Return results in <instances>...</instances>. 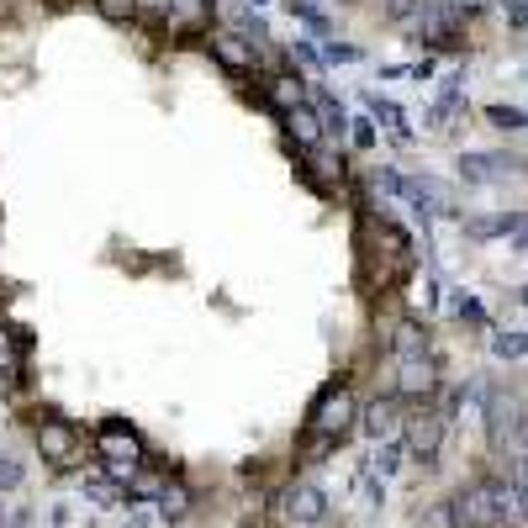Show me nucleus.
Instances as JSON below:
<instances>
[{"mask_svg":"<svg viewBox=\"0 0 528 528\" xmlns=\"http://www.w3.org/2000/svg\"><path fill=\"white\" fill-rule=\"evenodd\" d=\"M455 502L460 528H497L507 518H523V470H513V486L502 481H476L470 492L449 497Z\"/></svg>","mask_w":528,"mask_h":528,"instance_id":"obj_1","label":"nucleus"},{"mask_svg":"<svg viewBox=\"0 0 528 528\" xmlns=\"http://www.w3.org/2000/svg\"><path fill=\"white\" fill-rule=\"evenodd\" d=\"M354 423H360V407H354L349 386H328L323 396H317V407H312V433H317L323 444L349 439Z\"/></svg>","mask_w":528,"mask_h":528,"instance_id":"obj_2","label":"nucleus"},{"mask_svg":"<svg viewBox=\"0 0 528 528\" xmlns=\"http://www.w3.org/2000/svg\"><path fill=\"white\" fill-rule=\"evenodd\" d=\"M101 455H106L111 481H132V476H138V439H132L122 423H106L101 428Z\"/></svg>","mask_w":528,"mask_h":528,"instance_id":"obj_3","label":"nucleus"},{"mask_svg":"<svg viewBox=\"0 0 528 528\" xmlns=\"http://www.w3.org/2000/svg\"><path fill=\"white\" fill-rule=\"evenodd\" d=\"M439 449H444V418L439 412H418V418L407 423V433H402V455H412V460H439Z\"/></svg>","mask_w":528,"mask_h":528,"instance_id":"obj_4","label":"nucleus"},{"mask_svg":"<svg viewBox=\"0 0 528 528\" xmlns=\"http://www.w3.org/2000/svg\"><path fill=\"white\" fill-rule=\"evenodd\" d=\"M37 449L48 455V465H74V455H80V433H74L69 418H43L37 423Z\"/></svg>","mask_w":528,"mask_h":528,"instance_id":"obj_5","label":"nucleus"},{"mask_svg":"<svg viewBox=\"0 0 528 528\" xmlns=\"http://www.w3.org/2000/svg\"><path fill=\"white\" fill-rule=\"evenodd\" d=\"M396 391L402 396H433L439 391V370H433L428 354H407V360L396 365Z\"/></svg>","mask_w":528,"mask_h":528,"instance_id":"obj_6","label":"nucleus"},{"mask_svg":"<svg viewBox=\"0 0 528 528\" xmlns=\"http://www.w3.org/2000/svg\"><path fill=\"white\" fill-rule=\"evenodd\" d=\"M286 518L291 523H323L328 518V492L323 486H312V481H301L286 492Z\"/></svg>","mask_w":528,"mask_h":528,"instance_id":"obj_7","label":"nucleus"},{"mask_svg":"<svg viewBox=\"0 0 528 528\" xmlns=\"http://www.w3.org/2000/svg\"><path fill=\"white\" fill-rule=\"evenodd\" d=\"M354 428H365V439H370V444H386L391 433L402 428V412H396L391 396H375V402L360 412V423H354Z\"/></svg>","mask_w":528,"mask_h":528,"instance_id":"obj_8","label":"nucleus"},{"mask_svg":"<svg viewBox=\"0 0 528 528\" xmlns=\"http://www.w3.org/2000/svg\"><path fill=\"white\" fill-rule=\"evenodd\" d=\"M455 32H460V11H455V6L433 0V6L418 11V37H428V43H449Z\"/></svg>","mask_w":528,"mask_h":528,"instance_id":"obj_9","label":"nucleus"},{"mask_svg":"<svg viewBox=\"0 0 528 528\" xmlns=\"http://www.w3.org/2000/svg\"><path fill=\"white\" fill-rule=\"evenodd\" d=\"M518 159H502V154H470L465 164H460V175L470 180V185H481V180H502V175H518Z\"/></svg>","mask_w":528,"mask_h":528,"instance_id":"obj_10","label":"nucleus"},{"mask_svg":"<svg viewBox=\"0 0 528 528\" xmlns=\"http://www.w3.org/2000/svg\"><path fill=\"white\" fill-rule=\"evenodd\" d=\"M507 433H513V439H523L518 396H513V402H507V396H497V402H492V444H497V449H507Z\"/></svg>","mask_w":528,"mask_h":528,"instance_id":"obj_11","label":"nucleus"},{"mask_svg":"<svg viewBox=\"0 0 528 528\" xmlns=\"http://www.w3.org/2000/svg\"><path fill=\"white\" fill-rule=\"evenodd\" d=\"M212 53H217V59L222 64H228V69H254V48L249 43H243V37L238 32H212Z\"/></svg>","mask_w":528,"mask_h":528,"instance_id":"obj_12","label":"nucleus"},{"mask_svg":"<svg viewBox=\"0 0 528 528\" xmlns=\"http://www.w3.org/2000/svg\"><path fill=\"white\" fill-rule=\"evenodd\" d=\"M22 354H27V333L0 323V375H16V370H22Z\"/></svg>","mask_w":528,"mask_h":528,"instance_id":"obj_13","label":"nucleus"},{"mask_svg":"<svg viewBox=\"0 0 528 528\" xmlns=\"http://www.w3.org/2000/svg\"><path fill=\"white\" fill-rule=\"evenodd\" d=\"M169 16L180 27H206L212 22V0H169Z\"/></svg>","mask_w":528,"mask_h":528,"instance_id":"obj_14","label":"nucleus"},{"mask_svg":"<svg viewBox=\"0 0 528 528\" xmlns=\"http://www.w3.org/2000/svg\"><path fill=\"white\" fill-rule=\"evenodd\" d=\"M391 344H396V354H402V360H407V354H428V328H423V323H402Z\"/></svg>","mask_w":528,"mask_h":528,"instance_id":"obj_15","label":"nucleus"},{"mask_svg":"<svg viewBox=\"0 0 528 528\" xmlns=\"http://www.w3.org/2000/svg\"><path fill=\"white\" fill-rule=\"evenodd\" d=\"M507 228L518 233V228H523V217L513 212V217H476V222H465V233H470V238H497V233H507Z\"/></svg>","mask_w":528,"mask_h":528,"instance_id":"obj_16","label":"nucleus"},{"mask_svg":"<svg viewBox=\"0 0 528 528\" xmlns=\"http://www.w3.org/2000/svg\"><path fill=\"white\" fill-rule=\"evenodd\" d=\"M286 127L296 132V138H301V143H317V138H323V127H317V117H312V106H291V111H286Z\"/></svg>","mask_w":528,"mask_h":528,"instance_id":"obj_17","label":"nucleus"},{"mask_svg":"<svg viewBox=\"0 0 528 528\" xmlns=\"http://www.w3.org/2000/svg\"><path fill=\"white\" fill-rule=\"evenodd\" d=\"M185 507H191V492L185 486H159V513L175 523V518H185Z\"/></svg>","mask_w":528,"mask_h":528,"instance_id":"obj_18","label":"nucleus"},{"mask_svg":"<svg viewBox=\"0 0 528 528\" xmlns=\"http://www.w3.org/2000/svg\"><path fill=\"white\" fill-rule=\"evenodd\" d=\"M418 528H460V518H455V502H433V507H423V518H418Z\"/></svg>","mask_w":528,"mask_h":528,"instance_id":"obj_19","label":"nucleus"},{"mask_svg":"<svg viewBox=\"0 0 528 528\" xmlns=\"http://www.w3.org/2000/svg\"><path fill=\"white\" fill-rule=\"evenodd\" d=\"M370 465H375V476H381V481H386V476H391V470H396V465H402V444H391V439H386V444H375V460H370Z\"/></svg>","mask_w":528,"mask_h":528,"instance_id":"obj_20","label":"nucleus"},{"mask_svg":"<svg viewBox=\"0 0 528 528\" xmlns=\"http://www.w3.org/2000/svg\"><path fill=\"white\" fill-rule=\"evenodd\" d=\"M492 354L497 360H523V333H492Z\"/></svg>","mask_w":528,"mask_h":528,"instance_id":"obj_21","label":"nucleus"},{"mask_svg":"<svg viewBox=\"0 0 528 528\" xmlns=\"http://www.w3.org/2000/svg\"><path fill=\"white\" fill-rule=\"evenodd\" d=\"M370 111H375V117H381L391 132H396V138H407V127H402V111H396L391 101H381V96H370Z\"/></svg>","mask_w":528,"mask_h":528,"instance_id":"obj_22","label":"nucleus"},{"mask_svg":"<svg viewBox=\"0 0 528 528\" xmlns=\"http://www.w3.org/2000/svg\"><path fill=\"white\" fill-rule=\"evenodd\" d=\"M22 460H11V455H0V492H16V486H22Z\"/></svg>","mask_w":528,"mask_h":528,"instance_id":"obj_23","label":"nucleus"},{"mask_svg":"<svg viewBox=\"0 0 528 528\" xmlns=\"http://www.w3.org/2000/svg\"><path fill=\"white\" fill-rule=\"evenodd\" d=\"M317 111H323V122H317V127H328V132H344V106H338L333 96H323V101H317Z\"/></svg>","mask_w":528,"mask_h":528,"instance_id":"obj_24","label":"nucleus"},{"mask_svg":"<svg viewBox=\"0 0 528 528\" xmlns=\"http://www.w3.org/2000/svg\"><path fill=\"white\" fill-rule=\"evenodd\" d=\"M96 11L106 16V22H127V16L138 11V6H132V0H96Z\"/></svg>","mask_w":528,"mask_h":528,"instance_id":"obj_25","label":"nucleus"},{"mask_svg":"<svg viewBox=\"0 0 528 528\" xmlns=\"http://www.w3.org/2000/svg\"><path fill=\"white\" fill-rule=\"evenodd\" d=\"M270 96L291 111V106H301V85H296V80H275V85H270Z\"/></svg>","mask_w":528,"mask_h":528,"instance_id":"obj_26","label":"nucleus"},{"mask_svg":"<svg viewBox=\"0 0 528 528\" xmlns=\"http://www.w3.org/2000/svg\"><path fill=\"white\" fill-rule=\"evenodd\" d=\"M486 117H492L497 127H513V132L523 127V111H518V106H492V111H486Z\"/></svg>","mask_w":528,"mask_h":528,"instance_id":"obj_27","label":"nucleus"},{"mask_svg":"<svg viewBox=\"0 0 528 528\" xmlns=\"http://www.w3.org/2000/svg\"><path fill=\"white\" fill-rule=\"evenodd\" d=\"M460 317H470V323H486V312H481L476 296H460Z\"/></svg>","mask_w":528,"mask_h":528,"instance_id":"obj_28","label":"nucleus"},{"mask_svg":"<svg viewBox=\"0 0 528 528\" xmlns=\"http://www.w3.org/2000/svg\"><path fill=\"white\" fill-rule=\"evenodd\" d=\"M85 492H90V497H96V502H117V486H111V481H90V486H85Z\"/></svg>","mask_w":528,"mask_h":528,"instance_id":"obj_29","label":"nucleus"},{"mask_svg":"<svg viewBox=\"0 0 528 528\" xmlns=\"http://www.w3.org/2000/svg\"><path fill=\"white\" fill-rule=\"evenodd\" d=\"M418 11V0H386V16H412Z\"/></svg>","mask_w":528,"mask_h":528,"instance_id":"obj_30","label":"nucleus"},{"mask_svg":"<svg viewBox=\"0 0 528 528\" xmlns=\"http://www.w3.org/2000/svg\"><path fill=\"white\" fill-rule=\"evenodd\" d=\"M507 16H513V27L523 32V0H507Z\"/></svg>","mask_w":528,"mask_h":528,"instance_id":"obj_31","label":"nucleus"},{"mask_svg":"<svg viewBox=\"0 0 528 528\" xmlns=\"http://www.w3.org/2000/svg\"><path fill=\"white\" fill-rule=\"evenodd\" d=\"M132 6H148V11H169V0H132Z\"/></svg>","mask_w":528,"mask_h":528,"instance_id":"obj_32","label":"nucleus"},{"mask_svg":"<svg viewBox=\"0 0 528 528\" xmlns=\"http://www.w3.org/2000/svg\"><path fill=\"white\" fill-rule=\"evenodd\" d=\"M254 6H264V0H254Z\"/></svg>","mask_w":528,"mask_h":528,"instance_id":"obj_33","label":"nucleus"}]
</instances>
